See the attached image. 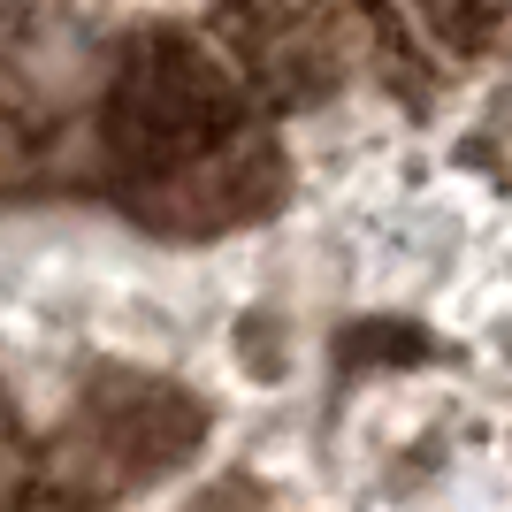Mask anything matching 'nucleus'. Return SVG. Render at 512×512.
Segmentation results:
<instances>
[{
  "mask_svg": "<svg viewBox=\"0 0 512 512\" xmlns=\"http://www.w3.org/2000/svg\"><path fill=\"white\" fill-rule=\"evenodd\" d=\"M245 123H260V100L207 39V23H138L115 39V62L100 77V123H92L107 176L184 161L214 138H237Z\"/></svg>",
  "mask_w": 512,
  "mask_h": 512,
  "instance_id": "f257e3e1",
  "label": "nucleus"
},
{
  "mask_svg": "<svg viewBox=\"0 0 512 512\" xmlns=\"http://www.w3.org/2000/svg\"><path fill=\"white\" fill-rule=\"evenodd\" d=\"M283 192H291V161L268 138V123H245L237 138H214V146L184 153V161H161V169H115L107 176V199L138 230L176 237V245L253 230L260 214L283 207Z\"/></svg>",
  "mask_w": 512,
  "mask_h": 512,
  "instance_id": "f03ea898",
  "label": "nucleus"
},
{
  "mask_svg": "<svg viewBox=\"0 0 512 512\" xmlns=\"http://www.w3.org/2000/svg\"><path fill=\"white\" fill-rule=\"evenodd\" d=\"M77 436H85L92 459L123 467V482H130V474H153V467H169L176 451H192L199 406L184 390H169V383L107 375V383L85 398V413H77Z\"/></svg>",
  "mask_w": 512,
  "mask_h": 512,
  "instance_id": "7ed1b4c3",
  "label": "nucleus"
}]
</instances>
